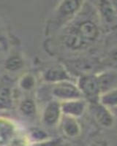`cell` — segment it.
<instances>
[{"instance_id":"cell-1","label":"cell","mask_w":117,"mask_h":146,"mask_svg":"<svg viewBox=\"0 0 117 146\" xmlns=\"http://www.w3.org/2000/svg\"><path fill=\"white\" fill-rule=\"evenodd\" d=\"M76 84L84 96V100L89 101V103L99 102L101 92L96 74L91 73L81 75L79 77Z\"/></svg>"},{"instance_id":"cell-2","label":"cell","mask_w":117,"mask_h":146,"mask_svg":"<svg viewBox=\"0 0 117 146\" xmlns=\"http://www.w3.org/2000/svg\"><path fill=\"white\" fill-rule=\"evenodd\" d=\"M51 94L56 100H58L60 102L77 99H84L77 84L72 82V80L53 84Z\"/></svg>"},{"instance_id":"cell-3","label":"cell","mask_w":117,"mask_h":146,"mask_svg":"<svg viewBox=\"0 0 117 146\" xmlns=\"http://www.w3.org/2000/svg\"><path fill=\"white\" fill-rule=\"evenodd\" d=\"M99 15L104 25L108 28L117 26V2L99 1L97 2Z\"/></svg>"},{"instance_id":"cell-4","label":"cell","mask_w":117,"mask_h":146,"mask_svg":"<svg viewBox=\"0 0 117 146\" xmlns=\"http://www.w3.org/2000/svg\"><path fill=\"white\" fill-rule=\"evenodd\" d=\"M62 115L61 102L52 100L47 103L43 110L42 121L46 126H54L60 122Z\"/></svg>"},{"instance_id":"cell-5","label":"cell","mask_w":117,"mask_h":146,"mask_svg":"<svg viewBox=\"0 0 117 146\" xmlns=\"http://www.w3.org/2000/svg\"><path fill=\"white\" fill-rule=\"evenodd\" d=\"M74 27L87 45L96 41L100 35L98 26L92 20L82 21Z\"/></svg>"},{"instance_id":"cell-6","label":"cell","mask_w":117,"mask_h":146,"mask_svg":"<svg viewBox=\"0 0 117 146\" xmlns=\"http://www.w3.org/2000/svg\"><path fill=\"white\" fill-rule=\"evenodd\" d=\"M61 108L64 115L78 118L82 116L86 110L87 102L84 99H77L62 102Z\"/></svg>"},{"instance_id":"cell-7","label":"cell","mask_w":117,"mask_h":146,"mask_svg":"<svg viewBox=\"0 0 117 146\" xmlns=\"http://www.w3.org/2000/svg\"><path fill=\"white\" fill-rule=\"evenodd\" d=\"M90 105L94 116L99 124L105 128H109L114 125V117L110 109L102 105L99 102L90 103Z\"/></svg>"},{"instance_id":"cell-8","label":"cell","mask_w":117,"mask_h":146,"mask_svg":"<svg viewBox=\"0 0 117 146\" xmlns=\"http://www.w3.org/2000/svg\"><path fill=\"white\" fill-rule=\"evenodd\" d=\"M84 2L81 1H62L59 3L57 8V13L61 20L67 21L73 18L79 13Z\"/></svg>"},{"instance_id":"cell-9","label":"cell","mask_w":117,"mask_h":146,"mask_svg":"<svg viewBox=\"0 0 117 146\" xmlns=\"http://www.w3.org/2000/svg\"><path fill=\"white\" fill-rule=\"evenodd\" d=\"M43 78L44 81L53 84L71 80L69 72L62 65H56L47 69L43 74Z\"/></svg>"},{"instance_id":"cell-10","label":"cell","mask_w":117,"mask_h":146,"mask_svg":"<svg viewBox=\"0 0 117 146\" xmlns=\"http://www.w3.org/2000/svg\"><path fill=\"white\" fill-rule=\"evenodd\" d=\"M64 43L67 48L72 50H79L88 46L78 33L75 27L67 29L64 35Z\"/></svg>"},{"instance_id":"cell-11","label":"cell","mask_w":117,"mask_h":146,"mask_svg":"<svg viewBox=\"0 0 117 146\" xmlns=\"http://www.w3.org/2000/svg\"><path fill=\"white\" fill-rule=\"evenodd\" d=\"M96 75L101 94L117 86V72L108 70L96 74Z\"/></svg>"},{"instance_id":"cell-12","label":"cell","mask_w":117,"mask_h":146,"mask_svg":"<svg viewBox=\"0 0 117 146\" xmlns=\"http://www.w3.org/2000/svg\"><path fill=\"white\" fill-rule=\"evenodd\" d=\"M61 124L64 134L69 137H76L80 134V126L77 118L73 117L62 115Z\"/></svg>"},{"instance_id":"cell-13","label":"cell","mask_w":117,"mask_h":146,"mask_svg":"<svg viewBox=\"0 0 117 146\" xmlns=\"http://www.w3.org/2000/svg\"><path fill=\"white\" fill-rule=\"evenodd\" d=\"M99 102L109 109H117V86L101 94Z\"/></svg>"},{"instance_id":"cell-14","label":"cell","mask_w":117,"mask_h":146,"mask_svg":"<svg viewBox=\"0 0 117 146\" xmlns=\"http://www.w3.org/2000/svg\"><path fill=\"white\" fill-rule=\"evenodd\" d=\"M11 91L7 87H0V109H7L12 105Z\"/></svg>"},{"instance_id":"cell-15","label":"cell","mask_w":117,"mask_h":146,"mask_svg":"<svg viewBox=\"0 0 117 146\" xmlns=\"http://www.w3.org/2000/svg\"><path fill=\"white\" fill-rule=\"evenodd\" d=\"M20 110L25 115H33L37 111V107L34 100L26 99L21 102L20 105Z\"/></svg>"},{"instance_id":"cell-16","label":"cell","mask_w":117,"mask_h":146,"mask_svg":"<svg viewBox=\"0 0 117 146\" xmlns=\"http://www.w3.org/2000/svg\"><path fill=\"white\" fill-rule=\"evenodd\" d=\"M23 66V61L19 56H13L5 62V68L10 71H17Z\"/></svg>"},{"instance_id":"cell-17","label":"cell","mask_w":117,"mask_h":146,"mask_svg":"<svg viewBox=\"0 0 117 146\" xmlns=\"http://www.w3.org/2000/svg\"><path fill=\"white\" fill-rule=\"evenodd\" d=\"M35 85H36V80L35 77L30 74L24 75L20 81L21 88L25 91H30L33 89Z\"/></svg>"},{"instance_id":"cell-18","label":"cell","mask_w":117,"mask_h":146,"mask_svg":"<svg viewBox=\"0 0 117 146\" xmlns=\"http://www.w3.org/2000/svg\"><path fill=\"white\" fill-rule=\"evenodd\" d=\"M58 143H59L58 139H54V140H51V141L47 140V141L34 145L33 146H58Z\"/></svg>"},{"instance_id":"cell-19","label":"cell","mask_w":117,"mask_h":146,"mask_svg":"<svg viewBox=\"0 0 117 146\" xmlns=\"http://www.w3.org/2000/svg\"><path fill=\"white\" fill-rule=\"evenodd\" d=\"M89 146H108V144L105 140H96Z\"/></svg>"},{"instance_id":"cell-20","label":"cell","mask_w":117,"mask_h":146,"mask_svg":"<svg viewBox=\"0 0 117 146\" xmlns=\"http://www.w3.org/2000/svg\"><path fill=\"white\" fill-rule=\"evenodd\" d=\"M0 35H1V30H0Z\"/></svg>"}]
</instances>
